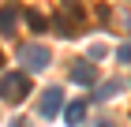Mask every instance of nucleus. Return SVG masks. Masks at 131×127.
Segmentation results:
<instances>
[{"instance_id": "1", "label": "nucleus", "mask_w": 131, "mask_h": 127, "mask_svg": "<svg viewBox=\"0 0 131 127\" xmlns=\"http://www.w3.org/2000/svg\"><path fill=\"white\" fill-rule=\"evenodd\" d=\"M26 94H30V75H26V71H8V75L0 78V97L4 101L19 105Z\"/></svg>"}, {"instance_id": "2", "label": "nucleus", "mask_w": 131, "mask_h": 127, "mask_svg": "<svg viewBox=\"0 0 131 127\" xmlns=\"http://www.w3.org/2000/svg\"><path fill=\"white\" fill-rule=\"evenodd\" d=\"M19 60H23L26 71H41V67H49V49H41V45H23Z\"/></svg>"}, {"instance_id": "3", "label": "nucleus", "mask_w": 131, "mask_h": 127, "mask_svg": "<svg viewBox=\"0 0 131 127\" xmlns=\"http://www.w3.org/2000/svg\"><path fill=\"white\" fill-rule=\"evenodd\" d=\"M60 108H64V90H60V86H49V90L38 97V112H41V116H49V120H52Z\"/></svg>"}, {"instance_id": "4", "label": "nucleus", "mask_w": 131, "mask_h": 127, "mask_svg": "<svg viewBox=\"0 0 131 127\" xmlns=\"http://www.w3.org/2000/svg\"><path fill=\"white\" fill-rule=\"evenodd\" d=\"M71 82H79V86H94V82H97V67H94L90 60H75V64H71Z\"/></svg>"}, {"instance_id": "5", "label": "nucleus", "mask_w": 131, "mask_h": 127, "mask_svg": "<svg viewBox=\"0 0 131 127\" xmlns=\"http://www.w3.org/2000/svg\"><path fill=\"white\" fill-rule=\"evenodd\" d=\"M82 116H86V101H82V97H79V101H71V105L64 108V120H68L71 127H79V123H82Z\"/></svg>"}, {"instance_id": "6", "label": "nucleus", "mask_w": 131, "mask_h": 127, "mask_svg": "<svg viewBox=\"0 0 131 127\" xmlns=\"http://www.w3.org/2000/svg\"><path fill=\"white\" fill-rule=\"evenodd\" d=\"M15 19H19V8H0V34H11L15 30Z\"/></svg>"}, {"instance_id": "7", "label": "nucleus", "mask_w": 131, "mask_h": 127, "mask_svg": "<svg viewBox=\"0 0 131 127\" xmlns=\"http://www.w3.org/2000/svg\"><path fill=\"white\" fill-rule=\"evenodd\" d=\"M120 94V82L112 78V82H105V86H97V101H109V97H116Z\"/></svg>"}, {"instance_id": "8", "label": "nucleus", "mask_w": 131, "mask_h": 127, "mask_svg": "<svg viewBox=\"0 0 131 127\" xmlns=\"http://www.w3.org/2000/svg\"><path fill=\"white\" fill-rule=\"evenodd\" d=\"M26 22H30V30H38V34H41V30H45V26H49V22L41 19L38 11H26Z\"/></svg>"}, {"instance_id": "9", "label": "nucleus", "mask_w": 131, "mask_h": 127, "mask_svg": "<svg viewBox=\"0 0 131 127\" xmlns=\"http://www.w3.org/2000/svg\"><path fill=\"white\" fill-rule=\"evenodd\" d=\"M116 56H120V60H124V64H131V41H124L120 49H116Z\"/></svg>"}, {"instance_id": "10", "label": "nucleus", "mask_w": 131, "mask_h": 127, "mask_svg": "<svg viewBox=\"0 0 131 127\" xmlns=\"http://www.w3.org/2000/svg\"><path fill=\"white\" fill-rule=\"evenodd\" d=\"M8 127H30V123H26V120H23V116H15V120H11Z\"/></svg>"}, {"instance_id": "11", "label": "nucleus", "mask_w": 131, "mask_h": 127, "mask_svg": "<svg viewBox=\"0 0 131 127\" xmlns=\"http://www.w3.org/2000/svg\"><path fill=\"white\" fill-rule=\"evenodd\" d=\"M94 127H116V123H112V120H101V123H94Z\"/></svg>"}, {"instance_id": "12", "label": "nucleus", "mask_w": 131, "mask_h": 127, "mask_svg": "<svg viewBox=\"0 0 131 127\" xmlns=\"http://www.w3.org/2000/svg\"><path fill=\"white\" fill-rule=\"evenodd\" d=\"M0 64H4V52H0Z\"/></svg>"}]
</instances>
